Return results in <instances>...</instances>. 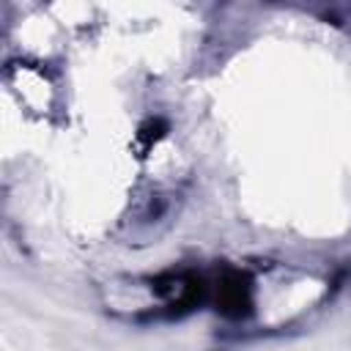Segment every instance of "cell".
<instances>
[{
	"label": "cell",
	"mask_w": 351,
	"mask_h": 351,
	"mask_svg": "<svg viewBox=\"0 0 351 351\" xmlns=\"http://www.w3.org/2000/svg\"><path fill=\"white\" fill-rule=\"evenodd\" d=\"M165 134H167V123H165L162 118H148V121H143L140 129H137V143L143 145V151H148V148H151L154 143H159Z\"/></svg>",
	"instance_id": "cell-2"
},
{
	"label": "cell",
	"mask_w": 351,
	"mask_h": 351,
	"mask_svg": "<svg viewBox=\"0 0 351 351\" xmlns=\"http://www.w3.org/2000/svg\"><path fill=\"white\" fill-rule=\"evenodd\" d=\"M214 302L225 318H247L252 313V277L239 269H225L217 280Z\"/></svg>",
	"instance_id": "cell-1"
}]
</instances>
